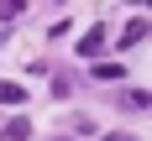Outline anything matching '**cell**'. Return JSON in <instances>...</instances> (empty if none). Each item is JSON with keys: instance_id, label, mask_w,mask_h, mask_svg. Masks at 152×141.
Masks as SVG:
<instances>
[{"instance_id": "1", "label": "cell", "mask_w": 152, "mask_h": 141, "mask_svg": "<svg viewBox=\"0 0 152 141\" xmlns=\"http://www.w3.org/2000/svg\"><path fill=\"white\" fill-rule=\"evenodd\" d=\"M100 47H105V21H94V26L79 37V47H74V52H79V58H100Z\"/></svg>"}, {"instance_id": "2", "label": "cell", "mask_w": 152, "mask_h": 141, "mask_svg": "<svg viewBox=\"0 0 152 141\" xmlns=\"http://www.w3.org/2000/svg\"><path fill=\"white\" fill-rule=\"evenodd\" d=\"M142 37H147V16H131V21L121 26V47H137Z\"/></svg>"}, {"instance_id": "3", "label": "cell", "mask_w": 152, "mask_h": 141, "mask_svg": "<svg viewBox=\"0 0 152 141\" xmlns=\"http://www.w3.org/2000/svg\"><path fill=\"white\" fill-rule=\"evenodd\" d=\"M0 136H5V141H31V120H26V115H16V120H5Z\"/></svg>"}, {"instance_id": "4", "label": "cell", "mask_w": 152, "mask_h": 141, "mask_svg": "<svg viewBox=\"0 0 152 141\" xmlns=\"http://www.w3.org/2000/svg\"><path fill=\"white\" fill-rule=\"evenodd\" d=\"M0 105H26V89L16 78H0Z\"/></svg>"}, {"instance_id": "5", "label": "cell", "mask_w": 152, "mask_h": 141, "mask_svg": "<svg viewBox=\"0 0 152 141\" xmlns=\"http://www.w3.org/2000/svg\"><path fill=\"white\" fill-rule=\"evenodd\" d=\"M89 73L100 78V84H110V78H115V84H121V78H126V68H121V63H94Z\"/></svg>"}, {"instance_id": "6", "label": "cell", "mask_w": 152, "mask_h": 141, "mask_svg": "<svg viewBox=\"0 0 152 141\" xmlns=\"http://www.w3.org/2000/svg\"><path fill=\"white\" fill-rule=\"evenodd\" d=\"M121 105H126V110H147V105H152V94H147V89H126V94H121Z\"/></svg>"}, {"instance_id": "7", "label": "cell", "mask_w": 152, "mask_h": 141, "mask_svg": "<svg viewBox=\"0 0 152 141\" xmlns=\"http://www.w3.org/2000/svg\"><path fill=\"white\" fill-rule=\"evenodd\" d=\"M105 141H126V136H105Z\"/></svg>"}]
</instances>
